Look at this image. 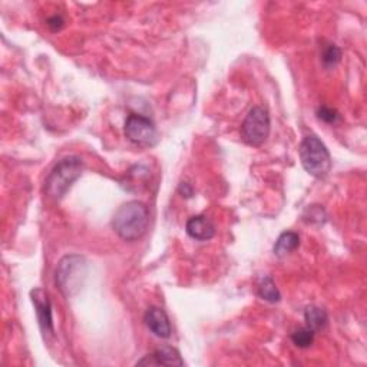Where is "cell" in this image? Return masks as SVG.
<instances>
[{
    "label": "cell",
    "instance_id": "cell-1",
    "mask_svg": "<svg viewBox=\"0 0 367 367\" xmlns=\"http://www.w3.org/2000/svg\"><path fill=\"white\" fill-rule=\"evenodd\" d=\"M149 225L148 207L141 201L122 204L112 218V228L124 241H137L145 236Z\"/></svg>",
    "mask_w": 367,
    "mask_h": 367
},
{
    "label": "cell",
    "instance_id": "cell-2",
    "mask_svg": "<svg viewBox=\"0 0 367 367\" xmlns=\"http://www.w3.org/2000/svg\"><path fill=\"white\" fill-rule=\"evenodd\" d=\"M84 172V161L78 156H69L57 162L45 180L46 196L59 200Z\"/></svg>",
    "mask_w": 367,
    "mask_h": 367
},
{
    "label": "cell",
    "instance_id": "cell-3",
    "mask_svg": "<svg viewBox=\"0 0 367 367\" xmlns=\"http://www.w3.org/2000/svg\"><path fill=\"white\" fill-rule=\"evenodd\" d=\"M88 274V263L78 254L65 256L56 268L55 281L61 293L70 299L81 292Z\"/></svg>",
    "mask_w": 367,
    "mask_h": 367
},
{
    "label": "cell",
    "instance_id": "cell-4",
    "mask_svg": "<svg viewBox=\"0 0 367 367\" xmlns=\"http://www.w3.org/2000/svg\"><path fill=\"white\" fill-rule=\"evenodd\" d=\"M300 160L303 168L313 177L321 178L332 168V157L326 145L316 137L308 135L300 144Z\"/></svg>",
    "mask_w": 367,
    "mask_h": 367
},
{
    "label": "cell",
    "instance_id": "cell-5",
    "mask_svg": "<svg viewBox=\"0 0 367 367\" xmlns=\"http://www.w3.org/2000/svg\"><path fill=\"white\" fill-rule=\"evenodd\" d=\"M270 115L267 109L254 106L250 109L241 125L243 141L251 147L263 145L270 135Z\"/></svg>",
    "mask_w": 367,
    "mask_h": 367
},
{
    "label": "cell",
    "instance_id": "cell-6",
    "mask_svg": "<svg viewBox=\"0 0 367 367\" xmlns=\"http://www.w3.org/2000/svg\"><path fill=\"white\" fill-rule=\"evenodd\" d=\"M126 138L138 147H153L158 142V131L149 118L131 113L125 121Z\"/></svg>",
    "mask_w": 367,
    "mask_h": 367
},
{
    "label": "cell",
    "instance_id": "cell-7",
    "mask_svg": "<svg viewBox=\"0 0 367 367\" xmlns=\"http://www.w3.org/2000/svg\"><path fill=\"white\" fill-rule=\"evenodd\" d=\"M32 303L35 305V312L37 316V321L42 328L44 335L46 336H53L55 328H53V317H52V304L49 294L42 288H35L30 292Z\"/></svg>",
    "mask_w": 367,
    "mask_h": 367
},
{
    "label": "cell",
    "instance_id": "cell-8",
    "mask_svg": "<svg viewBox=\"0 0 367 367\" xmlns=\"http://www.w3.org/2000/svg\"><path fill=\"white\" fill-rule=\"evenodd\" d=\"M144 321L151 333H153L157 337L168 339L172 333L169 317L160 307H149L144 316Z\"/></svg>",
    "mask_w": 367,
    "mask_h": 367
},
{
    "label": "cell",
    "instance_id": "cell-9",
    "mask_svg": "<svg viewBox=\"0 0 367 367\" xmlns=\"http://www.w3.org/2000/svg\"><path fill=\"white\" fill-rule=\"evenodd\" d=\"M137 366H184V360L177 349L165 346L141 359Z\"/></svg>",
    "mask_w": 367,
    "mask_h": 367
},
{
    "label": "cell",
    "instance_id": "cell-10",
    "mask_svg": "<svg viewBox=\"0 0 367 367\" xmlns=\"http://www.w3.org/2000/svg\"><path fill=\"white\" fill-rule=\"evenodd\" d=\"M187 234L197 241H208L216 236V227L207 217L196 216L191 217L185 225Z\"/></svg>",
    "mask_w": 367,
    "mask_h": 367
},
{
    "label": "cell",
    "instance_id": "cell-11",
    "mask_svg": "<svg viewBox=\"0 0 367 367\" xmlns=\"http://www.w3.org/2000/svg\"><path fill=\"white\" fill-rule=\"evenodd\" d=\"M299 245H300L299 234L293 233V231H284V233L280 234V237L277 238L273 251L279 258H284L288 254H292L293 251H296Z\"/></svg>",
    "mask_w": 367,
    "mask_h": 367
},
{
    "label": "cell",
    "instance_id": "cell-12",
    "mask_svg": "<svg viewBox=\"0 0 367 367\" xmlns=\"http://www.w3.org/2000/svg\"><path fill=\"white\" fill-rule=\"evenodd\" d=\"M304 320H305V326L308 328H312L314 333H317L326 328L328 323V316L323 308L317 305H308L304 312Z\"/></svg>",
    "mask_w": 367,
    "mask_h": 367
},
{
    "label": "cell",
    "instance_id": "cell-13",
    "mask_svg": "<svg viewBox=\"0 0 367 367\" xmlns=\"http://www.w3.org/2000/svg\"><path fill=\"white\" fill-rule=\"evenodd\" d=\"M258 296L268 303H277L281 299V294L279 292L274 280L268 276L263 277L258 284Z\"/></svg>",
    "mask_w": 367,
    "mask_h": 367
},
{
    "label": "cell",
    "instance_id": "cell-14",
    "mask_svg": "<svg viewBox=\"0 0 367 367\" xmlns=\"http://www.w3.org/2000/svg\"><path fill=\"white\" fill-rule=\"evenodd\" d=\"M314 336L316 333L312 330V328H308L305 326L293 332L292 341L299 347V349H307V347H310L314 343Z\"/></svg>",
    "mask_w": 367,
    "mask_h": 367
},
{
    "label": "cell",
    "instance_id": "cell-15",
    "mask_svg": "<svg viewBox=\"0 0 367 367\" xmlns=\"http://www.w3.org/2000/svg\"><path fill=\"white\" fill-rule=\"evenodd\" d=\"M340 59H341V50L339 46L328 45L327 48H324L323 55H321V61L327 69L335 68L340 62Z\"/></svg>",
    "mask_w": 367,
    "mask_h": 367
},
{
    "label": "cell",
    "instance_id": "cell-16",
    "mask_svg": "<svg viewBox=\"0 0 367 367\" xmlns=\"http://www.w3.org/2000/svg\"><path fill=\"white\" fill-rule=\"evenodd\" d=\"M303 218L307 221V223H310V224H323L326 221V214H324V209L319 205H312V207H308L304 212V216Z\"/></svg>",
    "mask_w": 367,
    "mask_h": 367
},
{
    "label": "cell",
    "instance_id": "cell-17",
    "mask_svg": "<svg viewBox=\"0 0 367 367\" xmlns=\"http://www.w3.org/2000/svg\"><path fill=\"white\" fill-rule=\"evenodd\" d=\"M317 118L326 124H336L340 120V115L330 106H320L317 109Z\"/></svg>",
    "mask_w": 367,
    "mask_h": 367
},
{
    "label": "cell",
    "instance_id": "cell-18",
    "mask_svg": "<svg viewBox=\"0 0 367 367\" xmlns=\"http://www.w3.org/2000/svg\"><path fill=\"white\" fill-rule=\"evenodd\" d=\"M65 25V21L61 17V16H52L49 21H48V26L53 30V32H57L61 30Z\"/></svg>",
    "mask_w": 367,
    "mask_h": 367
},
{
    "label": "cell",
    "instance_id": "cell-19",
    "mask_svg": "<svg viewBox=\"0 0 367 367\" xmlns=\"http://www.w3.org/2000/svg\"><path fill=\"white\" fill-rule=\"evenodd\" d=\"M178 191L181 192L182 197H185V198H189V197H192V192H194V191H192L191 185H189V184H187V182H182V184H180V188H178Z\"/></svg>",
    "mask_w": 367,
    "mask_h": 367
}]
</instances>
